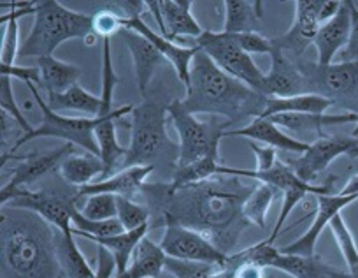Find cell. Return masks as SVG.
<instances>
[{"label":"cell","mask_w":358,"mask_h":278,"mask_svg":"<svg viewBox=\"0 0 358 278\" xmlns=\"http://www.w3.org/2000/svg\"><path fill=\"white\" fill-rule=\"evenodd\" d=\"M241 180L220 174V178L213 176L178 190H171L169 183L144 185L143 192L164 206V214L206 235L223 253H229L248 225L243 206L253 192Z\"/></svg>","instance_id":"cell-1"},{"label":"cell","mask_w":358,"mask_h":278,"mask_svg":"<svg viewBox=\"0 0 358 278\" xmlns=\"http://www.w3.org/2000/svg\"><path fill=\"white\" fill-rule=\"evenodd\" d=\"M0 231L2 278H58L64 273L57 253V235L43 217L4 206Z\"/></svg>","instance_id":"cell-2"},{"label":"cell","mask_w":358,"mask_h":278,"mask_svg":"<svg viewBox=\"0 0 358 278\" xmlns=\"http://www.w3.org/2000/svg\"><path fill=\"white\" fill-rule=\"evenodd\" d=\"M185 90L187 97L179 102L188 113L225 116L230 125L246 116H260L267 101V97L223 73L202 50L194 57Z\"/></svg>","instance_id":"cell-3"},{"label":"cell","mask_w":358,"mask_h":278,"mask_svg":"<svg viewBox=\"0 0 358 278\" xmlns=\"http://www.w3.org/2000/svg\"><path fill=\"white\" fill-rule=\"evenodd\" d=\"M167 106L157 101H144L132 111V139L127 148L123 169L134 166L167 164L176 169L179 157V145L169 137Z\"/></svg>","instance_id":"cell-4"},{"label":"cell","mask_w":358,"mask_h":278,"mask_svg":"<svg viewBox=\"0 0 358 278\" xmlns=\"http://www.w3.org/2000/svg\"><path fill=\"white\" fill-rule=\"evenodd\" d=\"M36 18L29 37L20 48V57H53L62 43L86 39L94 32V16L72 11L57 0L37 2Z\"/></svg>","instance_id":"cell-5"},{"label":"cell","mask_w":358,"mask_h":278,"mask_svg":"<svg viewBox=\"0 0 358 278\" xmlns=\"http://www.w3.org/2000/svg\"><path fill=\"white\" fill-rule=\"evenodd\" d=\"M297 67L304 80V94H316L343 106L348 113L358 111V60L320 65L299 58Z\"/></svg>","instance_id":"cell-6"},{"label":"cell","mask_w":358,"mask_h":278,"mask_svg":"<svg viewBox=\"0 0 358 278\" xmlns=\"http://www.w3.org/2000/svg\"><path fill=\"white\" fill-rule=\"evenodd\" d=\"M27 87L32 92L34 99H36L37 106H39L41 113H43V120H41L39 125L32 130L27 136H22L16 141V145L11 148V153L8 155H16L20 146L27 145L32 139L37 137H58V139H64L65 143H71L74 146H81L88 153H94V155L101 157V150H99L97 139H95V129H97L101 118L95 116H85V118H72V116H64L58 115L43 97H41L39 90L36 88V85L29 83Z\"/></svg>","instance_id":"cell-7"},{"label":"cell","mask_w":358,"mask_h":278,"mask_svg":"<svg viewBox=\"0 0 358 278\" xmlns=\"http://www.w3.org/2000/svg\"><path fill=\"white\" fill-rule=\"evenodd\" d=\"M167 111L179 136V157L176 167L190 166L208 157L220 159V139L225 134V127L230 125L229 122H201L197 116L188 113L179 101L171 102Z\"/></svg>","instance_id":"cell-8"},{"label":"cell","mask_w":358,"mask_h":278,"mask_svg":"<svg viewBox=\"0 0 358 278\" xmlns=\"http://www.w3.org/2000/svg\"><path fill=\"white\" fill-rule=\"evenodd\" d=\"M195 46L201 48L223 73L262 94L265 73H262L251 55H248L230 34L204 30L202 36L195 39Z\"/></svg>","instance_id":"cell-9"},{"label":"cell","mask_w":358,"mask_h":278,"mask_svg":"<svg viewBox=\"0 0 358 278\" xmlns=\"http://www.w3.org/2000/svg\"><path fill=\"white\" fill-rule=\"evenodd\" d=\"M160 246L167 257L229 267V253H223L206 235L179 224L167 214H164V236Z\"/></svg>","instance_id":"cell-10"},{"label":"cell","mask_w":358,"mask_h":278,"mask_svg":"<svg viewBox=\"0 0 358 278\" xmlns=\"http://www.w3.org/2000/svg\"><path fill=\"white\" fill-rule=\"evenodd\" d=\"M243 263H253L262 267H274L283 273L290 274L294 278H330L332 267L327 266L318 257H304L292 256V253L280 252V249H274L271 243L264 242L250 246L239 253H232L229 260V266L237 267Z\"/></svg>","instance_id":"cell-11"},{"label":"cell","mask_w":358,"mask_h":278,"mask_svg":"<svg viewBox=\"0 0 358 278\" xmlns=\"http://www.w3.org/2000/svg\"><path fill=\"white\" fill-rule=\"evenodd\" d=\"M79 188L72 187L67 190L62 188H44V190L32 192L29 188H23L18 194L13 195L4 206L13 208H23L30 210L50 222L58 231H71L72 229V215L76 211V202H79Z\"/></svg>","instance_id":"cell-12"},{"label":"cell","mask_w":358,"mask_h":278,"mask_svg":"<svg viewBox=\"0 0 358 278\" xmlns=\"http://www.w3.org/2000/svg\"><path fill=\"white\" fill-rule=\"evenodd\" d=\"M74 150V145L71 143H65L64 146L57 150H51V152H34L29 155H2V166L6 164V160L18 159L20 166H16L15 173H13L11 180L8 181V185L0 188V202L2 206L13 197V195L18 194L20 190L29 187L30 183H34L39 178L46 176L48 173H53L55 169L60 167V164L64 162V159H67Z\"/></svg>","instance_id":"cell-13"},{"label":"cell","mask_w":358,"mask_h":278,"mask_svg":"<svg viewBox=\"0 0 358 278\" xmlns=\"http://www.w3.org/2000/svg\"><path fill=\"white\" fill-rule=\"evenodd\" d=\"M358 145V137L350 136H320L299 159L288 162L294 173L306 183H311L339 155L350 153Z\"/></svg>","instance_id":"cell-14"},{"label":"cell","mask_w":358,"mask_h":278,"mask_svg":"<svg viewBox=\"0 0 358 278\" xmlns=\"http://www.w3.org/2000/svg\"><path fill=\"white\" fill-rule=\"evenodd\" d=\"M323 0H297L295 2V20L292 29L283 36L273 39V44L285 55L299 60L309 46L315 43L320 30V9Z\"/></svg>","instance_id":"cell-15"},{"label":"cell","mask_w":358,"mask_h":278,"mask_svg":"<svg viewBox=\"0 0 358 278\" xmlns=\"http://www.w3.org/2000/svg\"><path fill=\"white\" fill-rule=\"evenodd\" d=\"M148 9L160 27V36L169 41L190 39L195 41L202 36L204 29L199 25L192 15L190 0H162V2H146Z\"/></svg>","instance_id":"cell-16"},{"label":"cell","mask_w":358,"mask_h":278,"mask_svg":"<svg viewBox=\"0 0 358 278\" xmlns=\"http://www.w3.org/2000/svg\"><path fill=\"white\" fill-rule=\"evenodd\" d=\"M357 199H358V194H351V195L318 194L316 195L318 210H316L313 224L309 225V229L301 236V238H297L294 243L280 249V252L292 253V256H304V257L315 256L316 242H318L323 229H325L327 225H330L332 218L336 217V215H339L346 206L353 204Z\"/></svg>","instance_id":"cell-17"},{"label":"cell","mask_w":358,"mask_h":278,"mask_svg":"<svg viewBox=\"0 0 358 278\" xmlns=\"http://www.w3.org/2000/svg\"><path fill=\"white\" fill-rule=\"evenodd\" d=\"M123 29L134 30V32L141 34L146 37L162 55L165 60L174 67L176 74H178L179 81L187 87L188 80H190V65L194 62V57L199 53L201 48L199 46H181V44L174 43V41L165 39L160 34L153 32L146 23L143 22L141 16H132V18H123Z\"/></svg>","instance_id":"cell-18"},{"label":"cell","mask_w":358,"mask_h":278,"mask_svg":"<svg viewBox=\"0 0 358 278\" xmlns=\"http://www.w3.org/2000/svg\"><path fill=\"white\" fill-rule=\"evenodd\" d=\"M299 94H304V80L297 67V62L273 44L271 71L265 73L262 95L268 99L292 97V95Z\"/></svg>","instance_id":"cell-19"},{"label":"cell","mask_w":358,"mask_h":278,"mask_svg":"<svg viewBox=\"0 0 358 278\" xmlns=\"http://www.w3.org/2000/svg\"><path fill=\"white\" fill-rule=\"evenodd\" d=\"M123 41H125L127 48H129L130 55L134 60V69H136L137 87L143 97H146L148 87H150L153 74L157 73V69L160 67L162 62L165 60L164 55L141 34L134 32V30L122 29L120 30Z\"/></svg>","instance_id":"cell-20"},{"label":"cell","mask_w":358,"mask_h":278,"mask_svg":"<svg viewBox=\"0 0 358 278\" xmlns=\"http://www.w3.org/2000/svg\"><path fill=\"white\" fill-rule=\"evenodd\" d=\"M225 136H243L248 137L250 141L273 146V148L283 150V152L288 153H301V155L309 148L308 143L299 141L295 137H290L276 123H273V120L262 118V116L253 118L250 125L243 127V129L229 130V132L223 134V137Z\"/></svg>","instance_id":"cell-21"},{"label":"cell","mask_w":358,"mask_h":278,"mask_svg":"<svg viewBox=\"0 0 358 278\" xmlns=\"http://www.w3.org/2000/svg\"><path fill=\"white\" fill-rule=\"evenodd\" d=\"M132 111V106H123V108L113 109L108 116H102L97 129H95V139H97L99 150H101V159L102 164H104V173H102V176L99 180H106V178L111 176L113 169L118 164H123V160H125L127 148H123L118 143V137H116V122Z\"/></svg>","instance_id":"cell-22"},{"label":"cell","mask_w":358,"mask_h":278,"mask_svg":"<svg viewBox=\"0 0 358 278\" xmlns=\"http://www.w3.org/2000/svg\"><path fill=\"white\" fill-rule=\"evenodd\" d=\"M350 9H348L346 0H343V4H341V9L337 11V15L332 20L320 25L316 39L313 43L316 51H318L320 65H330L334 57L339 51L344 50V46L348 44V37H350Z\"/></svg>","instance_id":"cell-23"},{"label":"cell","mask_w":358,"mask_h":278,"mask_svg":"<svg viewBox=\"0 0 358 278\" xmlns=\"http://www.w3.org/2000/svg\"><path fill=\"white\" fill-rule=\"evenodd\" d=\"M155 171L153 166H134L127 167V169L120 171V173L111 174L106 180L94 181V183L86 185V187L79 188V195L81 197H88V195L95 194H113L122 195V197H130L136 192L143 190L146 178Z\"/></svg>","instance_id":"cell-24"},{"label":"cell","mask_w":358,"mask_h":278,"mask_svg":"<svg viewBox=\"0 0 358 278\" xmlns=\"http://www.w3.org/2000/svg\"><path fill=\"white\" fill-rule=\"evenodd\" d=\"M37 67L41 73L39 87L46 90L48 97L65 94L69 88L79 85L78 81L81 78V69L78 65L67 64L55 57H44L37 58Z\"/></svg>","instance_id":"cell-25"},{"label":"cell","mask_w":358,"mask_h":278,"mask_svg":"<svg viewBox=\"0 0 358 278\" xmlns=\"http://www.w3.org/2000/svg\"><path fill=\"white\" fill-rule=\"evenodd\" d=\"M358 113H344V115H315V113H281L271 116L273 123L280 129L294 130V132H316L323 136V127L341 125V123L357 122Z\"/></svg>","instance_id":"cell-26"},{"label":"cell","mask_w":358,"mask_h":278,"mask_svg":"<svg viewBox=\"0 0 358 278\" xmlns=\"http://www.w3.org/2000/svg\"><path fill=\"white\" fill-rule=\"evenodd\" d=\"M60 178L67 185L76 188L94 183L104 173V164L99 155L94 153H71L58 167Z\"/></svg>","instance_id":"cell-27"},{"label":"cell","mask_w":358,"mask_h":278,"mask_svg":"<svg viewBox=\"0 0 358 278\" xmlns=\"http://www.w3.org/2000/svg\"><path fill=\"white\" fill-rule=\"evenodd\" d=\"M165 259L167 256L162 246L144 236L137 245L127 271L116 278H158L165 270Z\"/></svg>","instance_id":"cell-28"},{"label":"cell","mask_w":358,"mask_h":278,"mask_svg":"<svg viewBox=\"0 0 358 278\" xmlns=\"http://www.w3.org/2000/svg\"><path fill=\"white\" fill-rule=\"evenodd\" d=\"M334 106L332 101L316 94H299L292 97H268L262 111V118H271L281 113H315L323 115L327 109Z\"/></svg>","instance_id":"cell-29"},{"label":"cell","mask_w":358,"mask_h":278,"mask_svg":"<svg viewBox=\"0 0 358 278\" xmlns=\"http://www.w3.org/2000/svg\"><path fill=\"white\" fill-rule=\"evenodd\" d=\"M225 27L227 34L257 32L262 20V2L258 0H225Z\"/></svg>","instance_id":"cell-30"},{"label":"cell","mask_w":358,"mask_h":278,"mask_svg":"<svg viewBox=\"0 0 358 278\" xmlns=\"http://www.w3.org/2000/svg\"><path fill=\"white\" fill-rule=\"evenodd\" d=\"M57 253L64 274L67 278H95L97 271L92 270L86 257L79 250L74 239V232L58 231L57 232Z\"/></svg>","instance_id":"cell-31"},{"label":"cell","mask_w":358,"mask_h":278,"mask_svg":"<svg viewBox=\"0 0 358 278\" xmlns=\"http://www.w3.org/2000/svg\"><path fill=\"white\" fill-rule=\"evenodd\" d=\"M148 229H150V225H143V228L134 229V231H123L122 235L108 236V238H92V242L99 243L101 246H106L113 253L116 260V273L123 274L127 267H129L141 239L148 236Z\"/></svg>","instance_id":"cell-32"},{"label":"cell","mask_w":358,"mask_h":278,"mask_svg":"<svg viewBox=\"0 0 358 278\" xmlns=\"http://www.w3.org/2000/svg\"><path fill=\"white\" fill-rule=\"evenodd\" d=\"M48 104L53 109H72V111L85 113V115H90L92 118H95L101 113L102 99L101 95L90 94L81 85H74L65 94L48 97Z\"/></svg>","instance_id":"cell-33"},{"label":"cell","mask_w":358,"mask_h":278,"mask_svg":"<svg viewBox=\"0 0 358 278\" xmlns=\"http://www.w3.org/2000/svg\"><path fill=\"white\" fill-rule=\"evenodd\" d=\"M278 190L267 183H258L246 199L243 206V217L246 218L248 224L265 228V217L268 214V208L273 204Z\"/></svg>","instance_id":"cell-34"},{"label":"cell","mask_w":358,"mask_h":278,"mask_svg":"<svg viewBox=\"0 0 358 278\" xmlns=\"http://www.w3.org/2000/svg\"><path fill=\"white\" fill-rule=\"evenodd\" d=\"M125 231L118 218L111 221H90L81 211L76 208L72 215V232L74 236H85V238H108V236L122 235Z\"/></svg>","instance_id":"cell-35"},{"label":"cell","mask_w":358,"mask_h":278,"mask_svg":"<svg viewBox=\"0 0 358 278\" xmlns=\"http://www.w3.org/2000/svg\"><path fill=\"white\" fill-rule=\"evenodd\" d=\"M225 266L208 263H195V260H183L167 257L165 259V271L171 273L172 278H208Z\"/></svg>","instance_id":"cell-36"},{"label":"cell","mask_w":358,"mask_h":278,"mask_svg":"<svg viewBox=\"0 0 358 278\" xmlns=\"http://www.w3.org/2000/svg\"><path fill=\"white\" fill-rule=\"evenodd\" d=\"M330 229H332L334 238H336L337 245H339L341 249V253H343L344 260H346L348 271H350V273L358 271V249L357 245H355L353 235H351V231L348 229L346 222L341 217V214L332 218Z\"/></svg>","instance_id":"cell-37"},{"label":"cell","mask_w":358,"mask_h":278,"mask_svg":"<svg viewBox=\"0 0 358 278\" xmlns=\"http://www.w3.org/2000/svg\"><path fill=\"white\" fill-rule=\"evenodd\" d=\"M83 215L90 221H111L118 218V206H116V195L113 194H95L88 195L83 204Z\"/></svg>","instance_id":"cell-38"},{"label":"cell","mask_w":358,"mask_h":278,"mask_svg":"<svg viewBox=\"0 0 358 278\" xmlns=\"http://www.w3.org/2000/svg\"><path fill=\"white\" fill-rule=\"evenodd\" d=\"M0 108L22 127L23 136H27V134H30L36 129V127L30 125L29 120L25 118V115H23L22 109H20L18 102H16L15 99V94H13V78L6 76V74H2V78H0Z\"/></svg>","instance_id":"cell-39"},{"label":"cell","mask_w":358,"mask_h":278,"mask_svg":"<svg viewBox=\"0 0 358 278\" xmlns=\"http://www.w3.org/2000/svg\"><path fill=\"white\" fill-rule=\"evenodd\" d=\"M116 206H118V221L122 222L125 231H134L143 225H148L150 211L144 206L134 202L130 197L116 195Z\"/></svg>","instance_id":"cell-40"},{"label":"cell","mask_w":358,"mask_h":278,"mask_svg":"<svg viewBox=\"0 0 358 278\" xmlns=\"http://www.w3.org/2000/svg\"><path fill=\"white\" fill-rule=\"evenodd\" d=\"M2 50H0V65H15L16 57L20 53V32H18V20L4 18L2 16Z\"/></svg>","instance_id":"cell-41"},{"label":"cell","mask_w":358,"mask_h":278,"mask_svg":"<svg viewBox=\"0 0 358 278\" xmlns=\"http://www.w3.org/2000/svg\"><path fill=\"white\" fill-rule=\"evenodd\" d=\"M237 44L246 51L248 55H271L273 51V41L267 39L265 36L258 32H246V34H230Z\"/></svg>","instance_id":"cell-42"},{"label":"cell","mask_w":358,"mask_h":278,"mask_svg":"<svg viewBox=\"0 0 358 278\" xmlns=\"http://www.w3.org/2000/svg\"><path fill=\"white\" fill-rule=\"evenodd\" d=\"M348 9H350V37L344 50L341 51V60L343 62H357L358 60V6L351 0H346Z\"/></svg>","instance_id":"cell-43"},{"label":"cell","mask_w":358,"mask_h":278,"mask_svg":"<svg viewBox=\"0 0 358 278\" xmlns=\"http://www.w3.org/2000/svg\"><path fill=\"white\" fill-rule=\"evenodd\" d=\"M123 29V18L113 11H101L94 15V32L97 36L111 37L113 34L120 32Z\"/></svg>","instance_id":"cell-44"},{"label":"cell","mask_w":358,"mask_h":278,"mask_svg":"<svg viewBox=\"0 0 358 278\" xmlns=\"http://www.w3.org/2000/svg\"><path fill=\"white\" fill-rule=\"evenodd\" d=\"M0 74L6 76L18 78V80L25 81L27 85L32 83L39 87L41 83V73L39 67H18V65H0Z\"/></svg>","instance_id":"cell-45"},{"label":"cell","mask_w":358,"mask_h":278,"mask_svg":"<svg viewBox=\"0 0 358 278\" xmlns=\"http://www.w3.org/2000/svg\"><path fill=\"white\" fill-rule=\"evenodd\" d=\"M251 150H253L255 157H257V169L255 171H267L278 162L276 148L267 145H258V143L250 141Z\"/></svg>","instance_id":"cell-46"},{"label":"cell","mask_w":358,"mask_h":278,"mask_svg":"<svg viewBox=\"0 0 358 278\" xmlns=\"http://www.w3.org/2000/svg\"><path fill=\"white\" fill-rule=\"evenodd\" d=\"M97 277L95 278H111L116 271V260L113 253L106 246L99 245V264H97Z\"/></svg>","instance_id":"cell-47"},{"label":"cell","mask_w":358,"mask_h":278,"mask_svg":"<svg viewBox=\"0 0 358 278\" xmlns=\"http://www.w3.org/2000/svg\"><path fill=\"white\" fill-rule=\"evenodd\" d=\"M236 278H264V267L253 263H243L234 271Z\"/></svg>","instance_id":"cell-48"},{"label":"cell","mask_w":358,"mask_h":278,"mask_svg":"<svg viewBox=\"0 0 358 278\" xmlns=\"http://www.w3.org/2000/svg\"><path fill=\"white\" fill-rule=\"evenodd\" d=\"M341 4H343V0H323L322 9H320V25L332 20L341 9Z\"/></svg>","instance_id":"cell-49"},{"label":"cell","mask_w":358,"mask_h":278,"mask_svg":"<svg viewBox=\"0 0 358 278\" xmlns=\"http://www.w3.org/2000/svg\"><path fill=\"white\" fill-rule=\"evenodd\" d=\"M341 194L343 195L358 194V174H355V176H351L350 180H348V183L344 185V188L341 190Z\"/></svg>","instance_id":"cell-50"},{"label":"cell","mask_w":358,"mask_h":278,"mask_svg":"<svg viewBox=\"0 0 358 278\" xmlns=\"http://www.w3.org/2000/svg\"><path fill=\"white\" fill-rule=\"evenodd\" d=\"M330 278H358V271H355V273H350V271H348V273H343V271L334 270Z\"/></svg>","instance_id":"cell-51"},{"label":"cell","mask_w":358,"mask_h":278,"mask_svg":"<svg viewBox=\"0 0 358 278\" xmlns=\"http://www.w3.org/2000/svg\"><path fill=\"white\" fill-rule=\"evenodd\" d=\"M348 155H350V157H351V159H358V145H357V146H355V148H353V150H351V152H350V153H348Z\"/></svg>","instance_id":"cell-52"},{"label":"cell","mask_w":358,"mask_h":278,"mask_svg":"<svg viewBox=\"0 0 358 278\" xmlns=\"http://www.w3.org/2000/svg\"><path fill=\"white\" fill-rule=\"evenodd\" d=\"M357 122H358V118H357ZM353 136H358V125H357V129L353 130Z\"/></svg>","instance_id":"cell-53"}]
</instances>
